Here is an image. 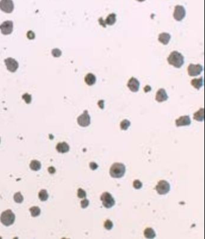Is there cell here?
<instances>
[{
	"label": "cell",
	"instance_id": "obj_1",
	"mask_svg": "<svg viewBox=\"0 0 205 239\" xmlns=\"http://www.w3.org/2000/svg\"><path fill=\"white\" fill-rule=\"evenodd\" d=\"M168 63L176 68L181 67L184 64V57L178 51H174L167 59Z\"/></svg>",
	"mask_w": 205,
	"mask_h": 239
},
{
	"label": "cell",
	"instance_id": "obj_2",
	"mask_svg": "<svg viewBox=\"0 0 205 239\" xmlns=\"http://www.w3.org/2000/svg\"><path fill=\"white\" fill-rule=\"evenodd\" d=\"M126 172L125 166L120 163H114L110 170V175L114 178H120L124 176Z\"/></svg>",
	"mask_w": 205,
	"mask_h": 239
},
{
	"label": "cell",
	"instance_id": "obj_3",
	"mask_svg": "<svg viewBox=\"0 0 205 239\" xmlns=\"http://www.w3.org/2000/svg\"><path fill=\"white\" fill-rule=\"evenodd\" d=\"M1 222L5 226L9 227L13 224L15 220V215L11 210H7L2 213L0 216Z\"/></svg>",
	"mask_w": 205,
	"mask_h": 239
},
{
	"label": "cell",
	"instance_id": "obj_4",
	"mask_svg": "<svg viewBox=\"0 0 205 239\" xmlns=\"http://www.w3.org/2000/svg\"><path fill=\"white\" fill-rule=\"evenodd\" d=\"M100 200L102 202V205L106 209L113 207L115 204V200L112 195L108 192H104L100 196Z\"/></svg>",
	"mask_w": 205,
	"mask_h": 239
},
{
	"label": "cell",
	"instance_id": "obj_5",
	"mask_svg": "<svg viewBox=\"0 0 205 239\" xmlns=\"http://www.w3.org/2000/svg\"><path fill=\"white\" fill-rule=\"evenodd\" d=\"M155 189L158 194L165 195L168 193L170 190V185L167 181L161 180L158 182Z\"/></svg>",
	"mask_w": 205,
	"mask_h": 239
},
{
	"label": "cell",
	"instance_id": "obj_6",
	"mask_svg": "<svg viewBox=\"0 0 205 239\" xmlns=\"http://www.w3.org/2000/svg\"><path fill=\"white\" fill-rule=\"evenodd\" d=\"M77 122L79 125L82 127H87L90 125L91 123L90 116L87 110H84L83 114L78 117Z\"/></svg>",
	"mask_w": 205,
	"mask_h": 239
},
{
	"label": "cell",
	"instance_id": "obj_7",
	"mask_svg": "<svg viewBox=\"0 0 205 239\" xmlns=\"http://www.w3.org/2000/svg\"><path fill=\"white\" fill-rule=\"evenodd\" d=\"M0 9L7 13H12L14 10V4L12 0H1Z\"/></svg>",
	"mask_w": 205,
	"mask_h": 239
},
{
	"label": "cell",
	"instance_id": "obj_8",
	"mask_svg": "<svg viewBox=\"0 0 205 239\" xmlns=\"http://www.w3.org/2000/svg\"><path fill=\"white\" fill-rule=\"evenodd\" d=\"M203 66L200 64H194L191 63L188 67V72L191 77H196L200 75L203 71Z\"/></svg>",
	"mask_w": 205,
	"mask_h": 239
},
{
	"label": "cell",
	"instance_id": "obj_9",
	"mask_svg": "<svg viewBox=\"0 0 205 239\" xmlns=\"http://www.w3.org/2000/svg\"><path fill=\"white\" fill-rule=\"evenodd\" d=\"M186 15V11L183 6L178 5L175 7L173 17L177 21H181L183 20Z\"/></svg>",
	"mask_w": 205,
	"mask_h": 239
},
{
	"label": "cell",
	"instance_id": "obj_10",
	"mask_svg": "<svg viewBox=\"0 0 205 239\" xmlns=\"http://www.w3.org/2000/svg\"><path fill=\"white\" fill-rule=\"evenodd\" d=\"M7 69L11 72H14L18 70L19 67V63L16 60L13 58L9 57L4 60Z\"/></svg>",
	"mask_w": 205,
	"mask_h": 239
},
{
	"label": "cell",
	"instance_id": "obj_11",
	"mask_svg": "<svg viewBox=\"0 0 205 239\" xmlns=\"http://www.w3.org/2000/svg\"><path fill=\"white\" fill-rule=\"evenodd\" d=\"M13 29V23L11 21H6L0 25V30L4 35H8L11 34Z\"/></svg>",
	"mask_w": 205,
	"mask_h": 239
},
{
	"label": "cell",
	"instance_id": "obj_12",
	"mask_svg": "<svg viewBox=\"0 0 205 239\" xmlns=\"http://www.w3.org/2000/svg\"><path fill=\"white\" fill-rule=\"evenodd\" d=\"M127 86L131 92H136L140 89V82L135 77H131L128 81Z\"/></svg>",
	"mask_w": 205,
	"mask_h": 239
},
{
	"label": "cell",
	"instance_id": "obj_13",
	"mask_svg": "<svg viewBox=\"0 0 205 239\" xmlns=\"http://www.w3.org/2000/svg\"><path fill=\"white\" fill-rule=\"evenodd\" d=\"M191 121L189 116H180L179 118L176 119L175 121V124L176 127H183V126H188L191 124Z\"/></svg>",
	"mask_w": 205,
	"mask_h": 239
},
{
	"label": "cell",
	"instance_id": "obj_14",
	"mask_svg": "<svg viewBox=\"0 0 205 239\" xmlns=\"http://www.w3.org/2000/svg\"><path fill=\"white\" fill-rule=\"evenodd\" d=\"M168 96L164 89H160L156 94V101L158 102H162L168 99Z\"/></svg>",
	"mask_w": 205,
	"mask_h": 239
},
{
	"label": "cell",
	"instance_id": "obj_15",
	"mask_svg": "<svg viewBox=\"0 0 205 239\" xmlns=\"http://www.w3.org/2000/svg\"><path fill=\"white\" fill-rule=\"evenodd\" d=\"M56 149L60 153H66L69 151V146L65 142H60L57 145Z\"/></svg>",
	"mask_w": 205,
	"mask_h": 239
},
{
	"label": "cell",
	"instance_id": "obj_16",
	"mask_svg": "<svg viewBox=\"0 0 205 239\" xmlns=\"http://www.w3.org/2000/svg\"><path fill=\"white\" fill-rule=\"evenodd\" d=\"M170 39H171V35L167 33H162L160 34V35L158 36L159 42L165 45H167L169 43Z\"/></svg>",
	"mask_w": 205,
	"mask_h": 239
},
{
	"label": "cell",
	"instance_id": "obj_17",
	"mask_svg": "<svg viewBox=\"0 0 205 239\" xmlns=\"http://www.w3.org/2000/svg\"><path fill=\"white\" fill-rule=\"evenodd\" d=\"M115 22H116V14L115 13H111L107 16V18L105 20V21H103L104 24L102 25L104 27H105L106 25H113L115 23Z\"/></svg>",
	"mask_w": 205,
	"mask_h": 239
},
{
	"label": "cell",
	"instance_id": "obj_18",
	"mask_svg": "<svg viewBox=\"0 0 205 239\" xmlns=\"http://www.w3.org/2000/svg\"><path fill=\"white\" fill-rule=\"evenodd\" d=\"M85 82L89 86H93L96 82V77L93 74L89 73L85 77Z\"/></svg>",
	"mask_w": 205,
	"mask_h": 239
},
{
	"label": "cell",
	"instance_id": "obj_19",
	"mask_svg": "<svg viewBox=\"0 0 205 239\" xmlns=\"http://www.w3.org/2000/svg\"><path fill=\"white\" fill-rule=\"evenodd\" d=\"M191 84L192 86L196 89H200L203 84V78L200 77L199 78H194L191 80Z\"/></svg>",
	"mask_w": 205,
	"mask_h": 239
},
{
	"label": "cell",
	"instance_id": "obj_20",
	"mask_svg": "<svg viewBox=\"0 0 205 239\" xmlns=\"http://www.w3.org/2000/svg\"><path fill=\"white\" fill-rule=\"evenodd\" d=\"M204 110L203 108H201L199 109V111L196 112L194 114V119L195 120L199 121V122H202L204 121Z\"/></svg>",
	"mask_w": 205,
	"mask_h": 239
},
{
	"label": "cell",
	"instance_id": "obj_21",
	"mask_svg": "<svg viewBox=\"0 0 205 239\" xmlns=\"http://www.w3.org/2000/svg\"><path fill=\"white\" fill-rule=\"evenodd\" d=\"M144 235L146 238H154L156 237V233L152 228H147L144 231Z\"/></svg>",
	"mask_w": 205,
	"mask_h": 239
},
{
	"label": "cell",
	"instance_id": "obj_22",
	"mask_svg": "<svg viewBox=\"0 0 205 239\" xmlns=\"http://www.w3.org/2000/svg\"><path fill=\"white\" fill-rule=\"evenodd\" d=\"M30 167L31 170H35V171H38V170H39L41 168V163L39 161L34 160L31 162Z\"/></svg>",
	"mask_w": 205,
	"mask_h": 239
},
{
	"label": "cell",
	"instance_id": "obj_23",
	"mask_svg": "<svg viewBox=\"0 0 205 239\" xmlns=\"http://www.w3.org/2000/svg\"><path fill=\"white\" fill-rule=\"evenodd\" d=\"M30 211L32 217H38L40 214V209L38 207H32L30 208Z\"/></svg>",
	"mask_w": 205,
	"mask_h": 239
},
{
	"label": "cell",
	"instance_id": "obj_24",
	"mask_svg": "<svg viewBox=\"0 0 205 239\" xmlns=\"http://www.w3.org/2000/svg\"><path fill=\"white\" fill-rule=\"evenodd\" d=\"M49 195L47 191L45 189L41 190L39 193V198L42 201H46L48 199Z\"/></svg>",
	"mask_w": 205,
	"mask_h": 239
},
{
	"label": "cell",
	"instance_id": "obj_25",
	"mask_svg": "<svg viewBox=\"0 0 205 239\" xmlns=\"http://www.w3.org/2000/svg\"><path fill=\"white\" fill-rule=\"evenodd\" d=\"M14 201L18 204H21L24 201V197L21 193V192H17L14 195Z\"/></svg>",
	"mask_w": 205,
	"mask_h": 239
},
{
	"label": "cell",
	"instance_id": "obj_26",
	"mask_svg": "<svg viewBox=\"0 0 205 239\" xmlns=\"http://www.w3.org/2000/svg\"><path fill=\"white\" fill-rule=\"evenodd\" d=\"M131 125V122L127 120V119H125V120L122 121L121 122V128L122 130H127L128 128Z\"/></svg>",
	"mask_w": 205,
	"mask_h": 239
},
{
	"label": "cell",
	"instance_id": "obj_27",
	"mask_svg": "<svg viewBox=\"0 0 205 239\" xmlns=\"http://www.w3.org/2000/svg\"><path fill=\"white\" fill-rule=\"evenodd\" d=\"M133 186L135 189H140L143 186V183L139 180H135L133 182Z\"/></svg>",
	"mask_w": 205,
	"mask_h": 239
},
{
	"label": "cell",
	"instance_id": "obj_28",
	"mask_svg": "<svg viewBox=\"0 0 205 239\" xmlns=\"http://www.w3.org/2000/svg\"><path fill=\"white\" fill-rule=\"evenodd\" d=\"M77 195L79 198H85L87 196V193H86V192H85L84 190L79 188L78 190Z\"/></svg>",
	"mask_w": 205,
	"mask_h": 239
},
{
	"label": "cell",
	"instance_id": "obj_29",
	"mask_svg": "<svg viewBox=\"0 0 205 239\" xmlns=\"http://www.w3.org/2000/svg\"><path fill=\"white\" fill-rule=\"evenodd\" d=\"M113 227V224L110 220H107L104 223V228L107 230H111Z\"/></svg>",
	"mask_w": 205,
	"mask_h": 239
},
{
	"label": "cell",
	"instance_id": "obj_30",
	"mask_svg": "<svg viewBox=\"0 0 205 239\" xmlns=\"http://www.w3.org/2000/svg\"><path fill=\"white\" fill-rule=\"evenodd\" d=\"M89 205V201L87 199H84L81 202V206L82 209H86Z\"/></svg>",
	"mask_w": 205,
	"mask_h": 239
},
{
	"label": "cell",
	"instance_id": "obj_31",
	"mask_svg": "<svg viewBox=\"0 0 205 239\" xmlns=\"http://www.w3.org/2000/svg\"><path fill=\"white\" fill-rule=\"evenodd\" d=\"M52 53H53V55L54 57H58L61 55V51L60 49H53V51H52Z\"/></svg>",
	"mask_w": 205,
	"mask_h": 239
},
{
	"label": "cell",
	"instance_id": "obj_32",
	"mask_svg": "<svg viewBox=\"0 0 205 239\" xmlns=\"http://www.w3.org/2000/svg\"><path fill=\"white\" fill-rule=\"evenodd\" d=\"M22 98H23V99L25 100V101L26 102L27 104H30V102H31V96H30V95L27 94V93L24 94V95L22 96Z\"/></svg>",
	"mask_w": 205,
	"mask_h": 239
},
{
	"label": "cell",
	"instance_id": "obj_33",
	"mask_svg": "<svg viewBox=\"0 0 205 239\" xmlns=\"http://www.w3.org/2000/svg\"><path fill=\"white\" fill-rule=\"evenodd\" d=\"M27 36L28 38L29 39H35V33H34L32 31H28V33H27Z\"/></svg>",
	"mask_w": 205,
	"mask_h": 239
},
{
	"label": "cell",
	"instance_id": "obj_34",
	"mask_svg": "<svg viewBox=\"0 0 205 239\" xmlns=\"http://www.w3.org/2000/svg\"><path fill=\"white\" fill-rule=\"evenodd\" d=\"M98 165L96 163H95V162H91L90 163V169H92V170H96L97 168H98Z\"/></svg>",
	"mask_w": 205,
	"mask_h": 239
},
{
	"label": "cell",
	"instance_id": "obj_35",
	"mask_svg": "<svg viewBox=\"0 0 205 239\" xmlns=\"http://www.w3.org/2000/svg\"><path fill=\"white\" fill-rule=\"evenodd\" d=\"M48 171H49V172L50 174H54L56 172V169H55V168L54 167L51 166V167H49L48 168Z\"/></svg>",
	"mask_w": 205,
	"mask_h": 239
},
{
	"label": "cell",
	"instance_id": "obj_36",
	"mask_svg": "<svg viewBox=\"0 0 205 239\" xmlns=\"http://www.w3.org/2000/svg\"><path fill=\"white\" fill-rule=\"evenodd\" d=\"M103 102H104V101H99V102H98V105H99V107L101 109H104V104H103Z\"/></svg>",
	"mask_w": 205,
	"mask_h": 239
},
{
	"label": "cell",
	"instance_id": "obj_37",
	"mask_svg": "<svg viewBox=\"0 0 205 239\" xmlns=\"http://www.w3.org/2000/svg\"><path fill=\"white\" fill-rule=\"evenodd\" d=\"M136 1H138L139 2H143L145 1V0H136Z\"/></svg>",
	"mask_w": 205,
	"mask_h": 239
},
{
	"label": "cell",
	"instance_id": "obj_38",
	"mask_svg": "<svg viewBox=\"0 0 205 239\" xmlns=\"http://www.w3.org/2000/svg\"><path fill=\"white\" fill-rule=\"evenodd\" d=\"M0 142H1V139H0Z\"/></svg>",
	"mask_w": 205,
	"mask_h": 239
}]
</instances>
